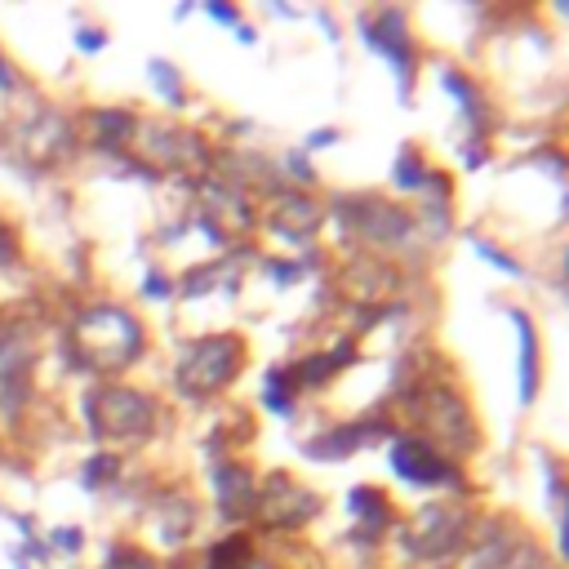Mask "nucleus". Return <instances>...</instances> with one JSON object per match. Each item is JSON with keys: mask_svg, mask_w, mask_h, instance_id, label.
<instances>
[{"mask_svg": "<svg viewBox=\"0 0 569 569\" xmlns=\"http://www.w3.org/2000/svg\"><path fill=\"white\" fill-rule=\"evenodd\" d=\"M76 342L93 365H129L142 351V325L120 307H89L76 320Z\"/></svg>", "mask_w": 569, "mask_h": 569, "instance_id": "obj_1", "label": "nucleus"}, {"mask_svg": "<svg viewBox=\"0 0 569 569\" xmlns=\"http://www.w3.org/2000/svg\"><path fill=\"white\" fill-rule=\"evenodd\" d=\"M240 356H244V342L231 333L187 342L178 356V391H187L191 400H204L209 391L231 382V373L240 369Z\"/></svg>", "mask_w": 569, "mask_h": 569, "instance_id": "obj_2", "label": "nucleus"}, {"mask_svg": "<svg viewBox=\"0 0 569 569\" xmlns=\"http://www.w3.org/2000/svg\"><path fill=\"white\" fill-rule=\"evenodd\" d=\"M84 413H89V422H93L98 436H116V440L147 436V427L156 422L151 396L129 391V387H102V391H93L84 400Z\"/></svg>", "mask_w": 569, "mask_h": 569, "instance_id": "obj_3", "label": "nucleus"}, {"mask_svg": "<svg viewBox=\"0 0 569 569\" xmlns=\"http://www.w3.org/2000/svg\"><path fill=\"white\" fill-rule=\"evenodd\" d=\"M462 538H467V516H462L458 507H445V502L422 507L418 520L405 529V547H409V556H422V560H440V556H449Z\"/></svg>", "mask_w": 569, "mask_h": 569, "instance_id": "obj_4", "label": "nucleus"}, {"mask_svg": "<svg viewBox=\"0 0 569 569\" xmlns=\"http://www.w3.org/2000/svg\"><path fill=\"white\" fill-rule=\"evenodd\" d=\"M391 471L400 480H409V485H449V480H458V467L449 458H440L418 436H400L391 445Z\"/></svg>", "mask_w": 569, "mask_h": 569, "instance_id": "obj_5", "label": "nucleus"}, {"mask_svg": "<svg viewBox=\"0 0 569 569\" xmlns=\"http://www.w3.org/2000/svg\"><path fill=\"white\" fill-rule=\"evenodd\" d=\"M360 36H365V44L373 49V53H387V62L396 67V76H400V98H409V80H413V44H409V36H405V22H400V13H382V18H365L360 22Z\"/></svg>", "mask_w": 569, "mask_h": 569, "instance_id": "obj_6", "label": "nucleus"}, {"mask_svg": "<svg viewBox=\"0 0 569 569\" xmlns=\"http://www.w3.org/2000/svg\"><path fill=\"white\" fill-rule=\"evenodd\" d=\"M213 485H218V502H222L218 511H222L227 520L253 511V476H249V467H240V462H218V467H213Z\"/></svg>", "mask_w": 569, "mask_h": 569, "instance_id": "obj_7", "label": "nucleus"}, {"mask_svg": "<svg viewBox=\"0 0 569 569\" xmlns=\"http://www.w3.org/2000/svg\"><path fill=\"white\" fill-rule=\"evenodd\" d=\"M507 316L516 320V338H520V405L529 409L538 396V338H533V320L520 307H507Z\"/></svg>", "mask_w": 569, "mask_h": 569, "instance_id": "obj_8", "label": "nucleus"}, {"mask_svg": "<svg viewBox=\"0 0 569 569\" xmlns=\"http://www.w3.org/2000/svg\"><path fill=\"white\" fill-rule=\"evenodd\" d=\"M445 89H449V93H453V98L462 102V116H467V120H471L476 129H485V124H489V116H485V102H480V93H476V89H471V84H467V80H462L458 71H445Z\"/></svg>", "mask_w": 569, "mask_h": 569, "instance_id": "obj_9", "label": "nucleus"}, {"mask_svg": "<svg viewBox=\"0 0 569 569\" xmlns=\"http://www.w3.org/2000/svg\"><path fill=\"white\" fill-rule=\"evenodd\" d=\"M262 405H267L271 413H280V418H289V413H293V382H289V373H284V369H271V373H267Z\"/></svg>", "mask_w": 569, "mask_h": 569, "instance_id": "obj_10", "label": "nucleus"}, {"mask_svg": "<svg viewBox=\"0 0 569 569\" xmlns=\"http://www.w3.org/2000/svg\"><path fill=\"white\" fill-rule=\"evenodd\" d=\"M93 124H98V142L107 147V138H111V147H116V142H124V138H129L133 116H129V111H120V107H111V111H98V116H93Z\"/></svg>", "mask_w": 569, "mask_h": 569, "instance_id": "obj_11", "label": "nucleus"}, {"mask_svg": "<svg viewBox=\"0 0 569 569\" xmlns=\"http://www.w3.org/2000/svg\"><path fill=\"white\" fill-rule=\"evenodd\" d=\"M467 244H471V249H476V253H480V258H485L489 267H498V271H507V276H525V267H520V262H516L511 253H502L498 244H489L485 236H476V231H467Z\"/></svg>", "mask_w": 569, "mask_h": 569, "instance_id": "obj_12", "label": "nucleus"}, {"mask_svg": "<svg viewBox=\"0 0 569 569\" xmlns=\"http://www.w3.org/2000/svg\"><path fill=\"white\" fill-rule=\"evenodd\" d=\"M147 71H151V80H156V89L164 93V102H173V107H182V84H178V71L164 62V58H151L147 62Z\"/></svg>", "mask_w": 569, "mask_h": 569, "instance_id": "obj_13", "label": "nucleus"}, {"mask_svg": "<svg viewBox=\"0 0 569 569\" xmlns=\"http://www.w3.org/2000/svg\"><path fill=\"white\" fill-rule=\"evenodd\" d=\"M391 178H396V187H405V191H413V187H422V182H427V173H422V164H418V156H413L409 147L396 156Z\"/></svg>", "mask_w": 569, "mask_h": 569, "instance_id": "obj_14", "label": "nucleus"}, {"mask_svg": "<svg viewBox=\"0 0 569 569\" xmlns=\"http://www.w3.org/2000/svg\"><path fill=\"white\" fill-rule=\"evenodd\" d=\"M116 467H120V462H116L111 453H98V458H89V462H84V471H80V485H84V489H98L107 476H116Z\"/></svg>", "mask_w": 569, "mask_h": 569, "instance_id": "obj_15", "label": "nucleus"}, {"mask_svg": "<svg viewBox=\"0 0 569 569\" xmlns=\"http://www.w3.org/2000/svg\"><path fill=\"white\" fill-rule=\"evenodd\" d=\"M107 569H156V560L133 551V547H111L107 551Z\"/></svg>", "mask_w": 569, "mask_h": 569, "instance_id": "obj_16", "label": "nucleus"}, {"mask_svg": "<svg viewBox=\"0 0 569 569\" xmlns=\"http://www.w3.org/2000/svg\"><path fill=\"white\" fill-rule=\"evenodd\" d=\"M107 44V31H98V27H76V49L80 53H98Z\"/></svg>", "mask_w": 569, "mask_h": 569, "instance_id": "obj_17", "label": "nucleus"}, {"mask_svg": "<svg viewBox=\"0 0 569 569\" xmlns=\"http://www.w3.org/2000/svg\"><path fill=\"white\" fill-rule=\"evenodd\" d=\"M329 369H333V365H329V356H307V365H302V369H298V378H302V382H311V387H316V382H320V378H329Z\"/></svg>", "mask_w": 569, "mask_h": 569, "instance_id": "obj_18", "label": "nucleus"}, {"mask_svg": "<svg viewBox=\"0 0 569 569\" xmlns=\"http://www.w3.org/2000/svg\"><path fill=\"white\" fill-rule=\"evenodd\" d=\"M204 13H209L213 22H222V27H240V9H231V4H222V0L204 4Z\"/></svg>", "mask_w": 569, "mask_h": 569, "instance_id": "obj_19", "label": "nucleus"}, {"mask_svg": "<svg viewBox=\"0 0 569 569\" xmlns=\"http://www.w3.org/2000/svg\"><path fill=\"white\" fill-rule=\"evenodd\" d=\"M53 547H62V551H80V547H84V533H80V529H53Z\"/></svg>", "mask_w": 569, "mask_h": 569, "instance_id": "obj_20", "label": "nucleus"}, {"mask_svg": "<svg viewBox=\"0 0 569 569\" xmlns=\"http://www.w3.org/2000/svg\"><path fill=\"white\" fill-rule=\"evenodd\" d=\"M142 293H147V298H169V280H164V276H156V271H151V276H147V280H142Z\"/></svg>", "mask_w": 569, "mask_h": 569, "instance_id": "obj_21", "label": "nucleus"}, {"mask_svg": "<svg viewBox=\"0 0 569 569\" xmlns=\"http://www.w3.org/2000/svg\"><path fill=\"white\" fill-rule=\"evenodd\" d=\"M325 142H338V129H316V133L307 138V147H311V151H320Z\"/></svg>", "mask_w": 569, "mask_h": 569, "instance_id": "obj_22", "label": "nucleus"}, {"mask_svg": "<svg viewBox=\"0 0 569 569\" xmlns=\"http://www.w3.org/2000/svg\"><path fill=\"white\" fill-rule=\"evenodd\" d=\"M351 356H356V347H351V342H338V347H333V365H338V369H347V365H356Z\"/></svg>", "mask_w": 569, "mask_h": 569, "instance_id": "obj_23", "label": "nucleus"}, {"mask_svg": "<svg viewBox=\"0 0 569 569\" xmlns=\"http://www.w3.org/2000/svg\"><path fill=\"white\" fill-rule=\"evenodd\" d=\"M4 262H13V236L4 231V222H0V267Z\"/></svg>", "mask_w": 569, "mask_h": 569, "instance_id": "obj_24", "label": "nucleus"}, {"mask_svg": "<svg viewBox=\"0 0 569 569\" xmlns=\"http://www.w3.org/2000/svg\"><path fill=\"white\" fill-rule=\"evenodd\" d=\"M0 89H13V67L0 58Z\"/></svg>", "mask_w": 569, "mask_h": 569, "instance_id": "obj_25", "label": "nucleus"}]
</instances>
